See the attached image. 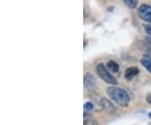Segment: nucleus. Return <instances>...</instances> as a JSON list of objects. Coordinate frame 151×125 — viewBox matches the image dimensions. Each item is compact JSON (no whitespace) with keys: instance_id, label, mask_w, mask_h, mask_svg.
Returning a JSON list of instances; mask_svg holds the SVG:
<instances>
[{"instance_id":"nucleus-15","label":"nucleus","mask_w":151,"mask_h":125,"mask_svg":"<svg viewBox=\"0 0 151 125\" xmlns=\"http://www.w3.org/2000/svg\"><path fill=\"white\" fill-rule=\"evenodd\" d=\"M146 58H148L149 60H151V55H145Z\"/></svg>"},{"instance_id":"nucleus-8","label":"nucleus","mask_w":151,"mask_h":125,"mask_svg":"<svg viewBox=\"0 0 151 125\" xmlns=\"http://www.w3.org/2000/svg\"><path fill=\"white\" fill-rule=\"evenodd\" d=\"M141 64L145 66L147 71H149L150 73H151V60H150L148 58H146L145 56L144 58H142L140 60Z\"/></svg>"},{"instance_id":"nucleus-13","label":"nucleus","mask_w":151,"mask_h":125,"mask_svg":"<svg viewBox=\"0 0 151 125\" xmlns=\"http://www.w3.org/2000/svg\"><path fill=\"white\" fill-rule=\"evenodd\" d=\"M146 100H147V102L149 103L150 104H151V93H150L148 96H147V98H146Z\"/></svg>"},{"instance_id":"nucleus-6","label":"nucleus","mask_w":151,"mask_h":125,"mask_svg":"<svg viewBox=\"0 0 151 125\" xmlns=\"http://www.w3.org/2000/svg\"><path fill=\"white\" fill-rule=\"evenodd\" d=\"M139 73V70L137 68V67H129L128 68L126 71H125V73H124V77L127 79V80H131L133 79L134 76H136Z\"/></svg>"},{"instance_id":"nucleus-3","label":"nucleus","mask_w":151,"mask_h":125,"mask_svg":"<svg viewBox=\"0 0 151 125\" xmlns=\"http://www.w3.org/2000/svg\"><path fill=\"white\" fill-rule=\"evenodd\" d=\"M138 14L141 19L151 24V6L144 4L138 9Z\"/></svg>"},{"instance_id":"nucleus-11","label":"nucleus","mask_w":151,"mask_h":125,"mask_svg":"<svg viewBox=\"0 0 151 125\" xmlns=\"http://www.w3.org/2000/svg\"><path fill=\"white\" fill-rule=\"evenodd\" d=\"M144 28H145V31L150 36H151V24H145V25H144Z\"/></svg>"},{"instance_id":"nucleus-5","label":"nucleus","mask_w":151,"mask_h":125,"mask_svg":"<svg viewBox=\"0 0 151 125\" xmlns=\"http://www.w3.org/2000/svg\"><path fill=\"white\" fill-rule=\"evenodd\" d=\"M84 85L87 89H94L96 86H97V82L95 80V77L93 76L92 74L91 73H86L84 76Z\"/></svg>"},{"instance_id":"nucleus-2","label":"nucleus","mask_w":151,"mask_h":125,"mask_svg":"<svg viewBox=\"0 0 151 125\" xmlns=\"http://www.w3.org/2000/svg\"><path fill=\"white\" fill-rule=\"evenodd\" d=\"M97 73L101 79H103L104 82L108 84H111V85L118 84L117 79L112 75V73L108 70V67L103 63H100L97 65Z\"/></svg>"},{"instance_id":"nucleus-14","label":"nucleus","mask_w":151,"mask_h":125,"mask_svg":"<svg viewBox=\"0 0 151 125\" xmlns=\"http://www.w3.org/2000/svg\"><path fill=\"white\" fill-rule=\"evenodd\" d=\"M146 41H147V43L149 44V45H151V36L146 37Z\"/></svg>"},{"instance_id":"nucleus-12","label":"nucleus","mask_w":151,"mask_h":125,"mask_svg":"<svg viewBox=\"0 0 151 125\" xmlns=\"http://www.w3.org/2000/svg\"><path fill=\"white\" fill-rule=\"evenodd\" d=\"M84 125H97V122H95L94 120H84Z\"/></svg>"},{"instance_id":"nucleus-4","label":"nucleus","mask_w":151,"mask_h":125,"mask_svg":"<svg viewBox=\"0 0 151 125\" xmlns=\"http://www.w3.org/2000/svg\"><path fill=\"white\" fill-rule=\"evenodd\" d=\"M100 105L104 109V111H106L108 114H114L116 112V108L114 107V105L108 100V98H102L100 100Z\"/></svg>"},{"instance_id":"nucleus-7","label":"nucleus","mask_w":151,"mask_h":125,"mask_svg":"<svg viewBox=\"0 0 151 125\" xmlns=\"http://www.w3.org/2000/svg\"><path fill=\"white\" fill-rule=\"evenodd\" d=\"M107 67H108V69L109 71H112V72H114V73H116V72H118L119 71V64L117 62L113 61V60L108 61V64H107Z\"/></svg>"},{"instance_id":"nucleus-9","label":"nucleus","mask_w":151,"mask_h":125,"mask_svg":"<svg viewBox=\"0 0 151 125\" xmlns=\"http://www.w3.org/2000/svg\"><path fill=\"white\" fill-rule=\"evenodd\" d=\"M123 2L124 3V4L127 7H129V9H135L138 5L139 0H123Z\"/></svg>"},{"instance_id":"nucleus-1","label":"nucleus","mask_w":151,"mask_h":125,"mask_svg":"<svg viewBox=\"0 0 151 125\" xmlns=\"http://www.w3.org/2000/svg\"><path fill=\"white\" fill-rule=\"evenodd\" d=\"M108 97L117 104L126 107L130 102V96L125 90L117 87H109L107 88Z\"/></svg>"},{"instance_id":"nucleus-10","label":"nucleus","mask_w":151,"mask_h":125,"mask_svg":"<svg viewBox=\"0 0 151 125\" xmlns=\"http://www.w3.org/2000/svg\"><path fill=\"white\" fill-rule=\"evenodd\" d=\"M92 109H93V104L92 103H90V102H87L86 103L84 104V110L86 111V112H90V111H92Z\"/></svg>"},{"instance_id":"nucleus-16","label":"nucleus","mask_w":151,"mask_h":125,"mask_svg":"<svg viewBox=\"0 0 151 125\" xmlns=\"http://www.w3.org/2000/svg\"><path fill=\"white\" fill-rule=\"evenodd\" d=\"M149 117H150V119H151V113H150V114H149Z\"/></svg>"}]
</instances>
